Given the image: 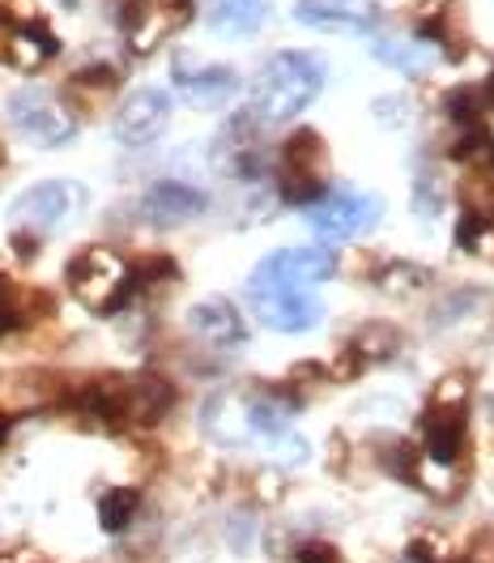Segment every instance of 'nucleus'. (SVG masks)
Masks as SVG:
<instances>
[{"label": "nucleus", "mask_w": 494, "mask_h": 563, "mask_svg": "<svg viewBox=\"0 0 494 563\" xmlns=\"http://www.w3.org/2000/svg\"><path fill=\"white\" fill-rule=\"evenodd\" d=\"M324 90V60L315 51H277L268 56L252 85V120L286 124L315 103Z\"/></svg>", "instance_id": "1"}, {"label": "nucleus", "mask_w": 494, "mask_h": 563, "mask_svg": "<svg viewBox=\"0 0 494 563\" xmlns=\"http://www.w3.org/2000/svg\"><path fill=\"white\" fill-rule=\"evenodd\" d=\"M65 278L73 286V295L94 312V317H115L128 299H133V290H137V274L115 256L112 248H85V252H77L73 261H69V269H65Z\"/></svg>", "instance_id": "2"}, {"label": "nucleus", "mask_w": 494, "mask_h": 563, "mask_svg": "<svg viewBox=\"0 0 494 563\" xmlns=\"http://www.w3.org/2000/svg\"><path fill=\"white\" fill-rule=\"evenodd\" d=\"M9 124L38 150H56V146L73 141L77 133L73 112L56 94H47L38 85H26V90L9 94Z\"/></svg>", "instance_id": "3"}, {"label": "nucleus", "mask_w": 494, "mask_h": 563, "mask_svg": "<svg viewBox=\"0 0 494 563\" xmlns=\"http://www.w3.org/2000/svg\"><path fill=\"white\" fill-rule=\"evenodd\" d=\"M81 205H85L81 184H73V180H43V184L26 188L13 202V231H31V235L60 231Z\"/></svg>", "instance_id": "4"}, {"label": "nucleus", "mask_w": 494, "mask_h": 563, "mask_svg": "<svg viewBox=\"0 0 494 563\" xmlns=\"http://www.w3.org/2000/svg\"><path fill=\"white\" fill-rule=\"evenodd\" d=\"M307 222L324 240H354V235H367L380 222V202L371 193H358V188L320 193L307 205Z\"/></svg>", "instance_id": "5"}, {"label": "nucleus", "mask_w": 494, "mask_h": 563, "mask_svg": "<svg viewBox=\"0 0 494 563\" xmlns=\"http://www.w3.org/2000/svg\"><path fill=\"white\" fill-rule=\"evenodd\" d=\"M124 39L133 56H150L162 39L192 22V0H128L124 4Z\"/></svg>", "instance_id": "6"}, {"label": "nucleus", "mask_w": 494, "mask_h": 563, "mask_svg": "<svg viewBox=\"0 0 494 563\" xmlns=\"http://www.w3.org/2000/svg\"><path fill=\"white\" fill-rule=\"evenodd\" d=\"M324 193V141L320 133L299 128L282 146V197L295 205H311Z\"/></svg>", "instance_id": "7"}, {"label": "nucleus", "mask_w": 494, "mask_h": 563, "mask_svg": "<svg viewBox=\"0 0 494 563\" xmlns=\"http://www.w3.org/2000/svg\"><path fill=\"white\" fill-rule=\"evenodd\" d=\"M256 321L268 324L273 333H307L324 321V303L311 299V290L295 286H248Z\"/></svg>", "instance_id": "8"}, {"label": "nucleus", "mask_w": 494, "mask_h": 563, "mask_svg": "<svg viewBox=\"0 0 494 563\" xmlns=\"http://www.w3.org/2000/svg\"><path fill=\"white\" fill-rule=\"evenodd\" d=\"M333 269H337V256L329 248H282V252L265 256L252 269L248 286H295V290H311L315 282L333 278Z\"/></svg>", "instance_id": "9"}, {"label": "nucleus", "mask_w": 494, "mask_h": 563, "mask_svg": "<svg viewBox=\"0 0 494 563\" xmlns=\"http://www.w3.org/2000/svg\"><path fill=\"white\" fill-rule=\"evenodd\" d=\"M166 124H171V94L158 85H141L119 103L115 137H119V146H150L162 137Z\"/></svg>", "instance_id": "10"}, {"label": "nucleus", "mask_w": 494, "mask_h": 563, "mask_svg": "<svg viewBox=\"0 0 494 563\" xmlns=\"http://www.w3.org/2000/svg\"><path fill=\"white\" fill-rule=\"evenodd\" d=\"M209 209V197L196 193L192 184H180V180H158L150 193L141 197V218L171 231V227H184L192 218H200Z\"/></svg>", "instance_id": "11"}, {"label": "nucleus", "mask_w": 494, "mask_h": 563, "mask_svg": "<svg viewBox=\"0 0 494 563\" xmlns=\"http://www.w3.org/2000/svg\"><path fill=\"white\" fill-rule=\"evenodd\" d=\"M56 51H60V43L43 22H9V18L0 22V60H9L13 69L35 73Z\"/></svg>", "instance_id": "12"}, {"label": "nucleus", "mask_w": 494, "mask_h": 563, "mask_svg": "<svg viewBox=\"0 0 494 563\" xmlns=\"http://www.w3.org/2000/svg\"><path fill=\"white\" fill-rule=\"evenodd\" d=\"M188 329L205 346H218V351H234V346L248 342V324L234 312L230 299H200V303H192Z\"/></svg>", "instance_id": "13"}, {"label": "nucleus", "mask_w": 494, "mask_h": 563, "mask_svg": "<svg viewBox=\"0 0 494 563\" xmlns=\"http://www.w3.org/2000/svg\"><path fill=\"white\" fill-rule=\"evenodd\" d=\"M175 85L184 90V99H188L192 107H222L234 99V90H239V78H234V69L230 65H200V69H192L188 60L180 56L175 60Z\"/></svg>", "instance_id": "14"}, {"label": "nucleus", "mask_w": 494, "mask_h": 563, "mask_svg": "<svg viewBox=\"0 0 494 563\" xmlns=\"http://www.w3.org/2000/svg\"><path fill=\"white\" fill-rule=\"evenodd\" d=\"M175 405V389L162 376H119V410L124 423H158Z\"/></svg>", "instance_id": "15"}, {"label": "nucleus", "mask_w": 494, "mask_h": 563, "mask_svg": "<svg viewBox=\"0 0 494 563\" xmlns=\"http://www.w3.org/2000/svg\"><path fill=\"white\" fill-rule=\"evenodd\" d=\"M295 18L303 26H320V31H371L380 22L376 4H367V0H299Z\"/></svg>", "instance_id": "16"}, {"label": "nucleus", "mask_w": 494, "mask_h": 563, "mask_svg": "<svg viewBox=\"0 0 494 563\" xmlns=\"http://www.w3.org/2000/svg\"><path fill=\"white\" fill-rule=\"evenodd\" d=\"M268 18V4L265 0H214V9H209V22H214V31H222V35H256L261 26H265Z\"/></svg>", "instance_id": "17"}, {"label": "nucleus", "mask_w": 494, "mask_h": 563, "mask_svg": "<svg viewBox=\"0 0 494 563\" xmlns=\"http://www.w3.org/2000/svg\"><path fill=\"white\" fill-rule=\"evenodd\" d=\"M137 508H141V491H137V486H112V491L99 499V525H103L107 533H119L124 525L137 517Z\"/></svg>", "instance_id": "18"}, {"label": "nucleus", "mask_w": 494, "mask_h": 563, "mask_svg": "<svg viewBox=\"0 0 494 563\" xmlns=\"http://www.w3.org/2000/svg\"><path fill=\"white\" fill-rule=\"evenodd\" d=\"M376 56L388 60L392 69H401V73H422L430 60H435V51H430V43L426 39H388V43H376Z\"/></svg>", "instance_id": "19"}, {"label": "nucleus", "mask_w": 494, "mask_h": 563, "mask_svg": "<svg viewBox=\"0 0 494 563\" xmlns=\"http://www.w3.org/2000/svg\"><path fill=\"white\" fill-rule=\"evenodd\" d=\"M444 112L457 124H464V128H473V124L482 120V112H491V107H486L482 85H460V90H448V94H444Z\"/></svg>", "instance_id": "20"}, {"label": "nucleus", "mask_w": 494, "mask_h": 563, "mask_svg": "<svg viewBox=\"0 0 494 563\" xmlns=\"http://www.w3.org/2000/svg\"><path fill=\"white\" fill-rule=\"evenodd\" d=\"M18 321H22V308H18L13 290L0 282V337H4V333H13V329H18Z\"/></svg>", "instance_id": "21"}, {"label": "nucleus", "mask_w": 494, "mask_h": 563, "mask_svg": "<svg viewBox=\"0 0 494 563\" xmlns=\"http://www.w3.org/2000/svg\"><path fill=\"white\" fill-rule=\"evenodd\" d=\"M303 563H333V555H329V547H303V555H299Z\"/></svg>", "instance_id": "22"}, {"label": "nucleus", "mask_w": 494, "mask_h": 563, "mask_svg": "<svg viewBox=\"0 0 494 563\" xmlns=\"http://www.w3.org/2000/svg\"><path fill=\"white\" fill-rule=\"evenodd\" d=\"M9 427H13V423H9V414H0V448H4V440H9Z\"/></svg>", "instance_id": "23"}, {"label": "nucleus", "mask_w": 494, "mask_h": 563, "mask_svg": "<svg viewBox=\"0 0 494 563\" xmlns=\"http://www.w3.org/2000/svg\"><path fill=\"white\" fill-rule=\"evenodd\" d=\"M482 94H486V107H491V112H494V73H491V81L482 85Z\"/></svg>", "instance_id": "24"}, {"label": "nucleus", "mask_w": 494, "mask_h": 563, "mask_svg": "<svg viewBox=\"0 0 494 563\" xmlns=\"http://www.w3.org/2000/svg\"><path fill=\"white\" fill-rule=\"evenodd\" d=\"M60 4H65V9H77V4H81V0H60Z\"/></svg>", "instance_id": "25"}]
</instances>
